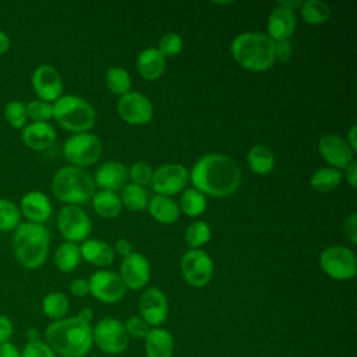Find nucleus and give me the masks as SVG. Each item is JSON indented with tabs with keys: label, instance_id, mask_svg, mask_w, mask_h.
I'll list each match as a JSON object with an SVG mask.
<instances>
[{
	"label": "nucleus",
	"instance_id": "nucleus-1",
	"mask_svg": "<svg viewBox=\"0 0 357 357\" xmlns=\"http://www.w3.org/2000/svg\"><path fill=\"white\" fill-rule=\"evenodd\" d=\"M190 180L204 195L223 198L234 194L241 184L237 163L225 153L212 152L201 156L191 169Z\"/></svg>",
	"mask_w": 357,
	"mask_h": 357
},
{
	"label": "nucleus",
	"instance_id": "nucleus-2",
	"mask_svg": "<svg viewBox=\"0 0 357 357\" xmlns=\"http://www.w3.org/2000/svg\"><path fill=\"white\" fill-rule=\"evenodd\" d=\"M46 343L61 357H84L93 344L89 322L78 315L53 321L45 332Z\"/></svg>",
	"mask_w": 357,
	"mask_h": 357
},
{
	"label": "nucleus",
	"instance_id": "nucleus-3",
	"mask_svg": "<svg viewBox=\"0 0 357 357\" xmlns=\"http://www.w3.org/2000/svg\"><path fill=\"white\" fill-rule=\"evenodd\" d=\"M50 233L43 225L21 222L13 231V254L26 269L40 268L49 254Z\"/></svg>",
	"mask_w": 357,
	"mask_h": 357
},
{
	"label": "nucleus",
	"instance_id": "nucleus-4",
	"mask_svg": "<svg viewBox=\"0 0 357 357\" xmlns=\"http://www.w3.org/2000/svg\"><path fill=\"white\" fill-rule=\"evenodd\" d=\"M233 59L245 70L261 73L269 70L275 60L273 40L264 32L238 33L230 45Z\"/></svg>",
	"mask_w": 357,
	"mask_h": 357
},
{
	"label": "nucleus",
	"instance_id": "nucleus-5",
	"mask_svg": "<svg viewBox=\"0 0 357 357\" xmlns=\"http://www.w3.org/2000/svg\"><path fill=\"white\" fill-rule=\"evenodd\" d=\"M50 188L66 205H79L88 202L95 194V181L85 169L67 165L53 174Z\"/></svg>",
	"mask_w": 357,
	"mask_h": 357
},
{
	"label": "nucleus",
	"instance_id": "nucleus-6",
	"mask_svg": "<svg viewBox=\"0 0 357 357\" xmlns=\"http://www.w3.org/2000/svg\"><path fill=\"white\" fill-rule=\"evenodd\" d=\"M53 119L60 127L71 132H88L96 120L95 109L77 95H61L53 102Z\"/></svg>",
	"mask_w": 357,
	"mask_h": 357
},
{
	"label": "nucleus",
	"instance_id": "nucleus-7",
	"mask_svg": "<svg viewBox=\"0 0 357 357\" xmlns=\"http://www.w3.org/2000/svg\"><path fill=\"white\" fill-rule=\"evenodd\" d=\"M102 155V141L91 132H78L63 144V156L71 166L82 167L93 165Z\"/></svg>",
	"mask_w": 357,
	"mask_h": 357
},
{
	"label": "nucleus",
	"instance_id": "nucleus-8",
	"mask_svg": "<svg viewBox=\"0 0 357 357\" xmlns=\"http://www.w3.org/2000/svg\"><path fill=\"white\" fill-rule=\"evenodd\" d=\"M319 266L335 280H350L357 273L356 254L343 245H329L319 255Z\"/></svg>",
	"mask_w": 357,
	"mask_h": 357
},
{
	"label": "nucleus",
	"instance_id": "nucleus-9",
	"mask_svg": "<svg viewBox=\"0 0 357 357\" xmlns=\"http://www.w3.org/2000/svg\"><path fill=\"white\" fill-rule=\"evenodd\" d=\"M93 343L106 354H120L126 351L130 343V336L124 324L116 318H103L92 328Z\"/></svg>",
	"mask_w": 357,
	"mask_h": 357
},
{
	"label": "nucleus",
	"instance_id": "nucleus-10",
	"mask_svg": "<svg viewBox=\"0 0 357 357\" xmlns=\"http://www.w3.org/2000/svg\"><path fill=\"white\" fill-rule=\"evenodd\" d=\"M57 229L63 238L70 243L85 241L92 230L88 213L78 205H66L59 211Z\"/></svg>",
	"mask_w": 357,
	"mask_h": 357
},
{
	"label": "nucleus",
	"instance_id": "nucleus-11",
	"mask_svg": "<svg viewBox=\"0 0 357 357\" xmlns=\"http://www.w3.org/2000/svg\"><path fill=\"white\" fill-rule=\"evenodd\" d=\"M184 280L192 287L206 286L213 275V261L209 254L201 248H190L180 261Z\"/></svg>",
	"mask_w": 357,
	"mask_h": 357
},
{
	"label": "nucleus",
	"instance_id": "nucleus-12",
	"mask_svg": "<svg viewBox=\"0 0 357 357\" xmlns=\"http://www.w3.org/2000/svg\"><path fill=\"white\" fill-rule=\"evenodd\" d=\"M190 181V173L181 163H165L153 170L152 188L158 195L172 197L185 190Z\"/></svg>",
	"mask_w": 357,
	"mask_h": 357
},
{
	"label": "nucleus",
	"instance_id": "nucleus-13",
	"mask_svg": "<svg viewBox=\"0 0 357 357\" xmlns=\"http://www.w3.org/2000/svg\"><path fill=\"white\" fill-rule=\"evenodd\" d=\"M89 293L102 303H117L120 301L127 291L119 273L107 269L96 271L91 275L89 280Z\"/></svg>",
	"mask_w": 357,
	"mask_h": 357
},
{
	"label": "nucleus",
	"instance_id": "nucleus-14",
	"mask_svg": "<svg viewBox=\"0 0 357 357\" xmlns=\"http://www.w3.org/2000/svg\"><path fill=\"white\" fill-rule=\"evenodd\" d=\"M117 113L130 126L148 124L153 117L152 102L139 92H127L117 102Z\"/></svg>",
	"mask_w": 357,
	"mask_h": 357
},
{
	"label": "nucleus",
	"instance_id": "nucleus-15",
	"mask_svg": "<svg viewBox=\"0 0 357 357\" xmlns=\"http://www.w3.org/2000/svg\"><path fill=\"white\" fill-rule=\"evenodd\" d=\"M31 84L38 99L53 103L63 95V78L52 64H39L31 77Z\"/></svg>",
	"mask_w": 357,
	"mask_h": 357
},
{
	"label": "nucleus",
	"instance_id": "nucleus-16",
	"mask_svg": "<svg viewBox=\"0 0 357 357\" xmlns=\"http://www.w3.org/2000/svg\"><path fill=\"white\" fill-rule=\"evenodd\" d=\"M318 152L329 167L344 170L354 160V151L337 134H326L318 142Z\"/></svg>",
	"mask_w": 357,
	"mask_h": 357
},
{
	"label": "nucleus",
	"instance_id": "nucleus-17",
	"mask_svg": "<svg viewBox=\"0 0 357 357\" xmlns=\"http://www.w3.org/2000/svg\"><path fill=\"white\" fill-rule=\"evenodd\" d=\"M124 286L131 290L142 289L151 279V265L145 255L139 252H131L124 257L120 265V273Z\"/></svg>",
	"mask_w": 357,
	"mask_h": 357
},
{
	"label": "nucleus",
	"instance_id": "nucleus-18",
	"mask_svg": "<svg viewBox=\"0 0 357 357\" xmlns=\"http://www.w3.org/2000/svg\"><path fill=\"white\" fill-rule=\"evenodd\" d=\"M141 318L153 328H158L167 318L169 304L165 293L158 287L146 289L138 301Z\"/></svg>",
	"mask_w": 357,
	"mask_h": 357
},
{
	"label": "nucleus",
	"instance_id": "nucleus-19",
	"mask_svg": "<svg viewBox=\"0 0 357 357\" xmlns=\"http://www.w3.org/2000/svg\"><path fill=\"white\" fill-rule=\"evenodd\" d=\"M20 212L21 216L26 219V222L43 225L52 216V202L49 197L42 191H28L22 195L20 201Z\"/></svg>",
	"mask_w": 357,
	"mask_h": 357
},
{
	"label": "nucleus",
	"instance_id": "nucleus-20",
	"mask_svg": "<svg viewBox=\"0 0 357 357\" xmlns=\"http://www.w3.org/2000/svg\"><path fill=\"white\" fill-rule=\"evenodd\" d=\"M57 134L50 123H28L21 130L24 145L32 151L49 149L56 142Z\"/></svg>",
	"mask_w": 357,
	"mask_h": 357
},
{
	"label": "nucleus",
	"instance_id": "nucleus-21",
	"mask_svg": "<svg viewBox=\"0 0 357 357\" xmlns=\"http://www.w3.org/2000/svg\"><path fill=\"white\" fill-rule=\"evenodd\" d=\"M297 25V18L294 11L276 6L268 17V36L276 42L283 39H290L294 33Z\"/></svg>",
	"mask_w": 357,
	"mask_h": 357
},
{
	"label": "nucleus",
	"instance_id": "nucleus-22",
	"mask_svg": "<svg viewBox=\"0 0 357 357\" xmlns=\"http://www.w3.org/2000/svg\"><path fill=\"white\" fill-rule=\"evenodd\" d=\"M95 184L105 191L121 190L128 181V167L120 162L112 160L103 163L95 173Z\"/></svg>",
	"mask_w": 357,
	"mask_h": 357
},
{
	"label": "nucleus",
	"instance_id": "nucleus-23",
	"mask_svg": "<svg viewBox=\"0 0 357 357\" xmlns=\"http://www.w3.org/2000/svg\"><path fill=\"white\" fill-rule=\"evenodd\" d=\"M166 68V59L158 52L156 47L144 49L137 57V71L146 81L160 78Z\"/></svg>",
	"mask_w": 357,
	"mask_h": 357
},
{
	"label": "nucleus",
	"instance_id": "nucleus-24",
	"mask_svg": "<svg viewBox=\"0 0 357 357\" xmlns=\"http://www.w3.org/2000/svg\"><path fill=\"white\" fill-rule=\"evenodd\" d=\"M81 258L95 266H109L114 261V251L113 248L102 240L98 238H86L79 245Z\"/></svg>",
	"mask_w": 357,
	"mask_h": 357
},
{
	"label": "nucleus",
	"instance_id": "nucleus-25",
	"mask_svg": "<svg viewBox=\"0 0 357 357\" xmlns=\"http://www.w3.org/2000/svg\"><path fill=\"white\" fill-rule=\"evenodd\" d=\"M174 340L172 333L163 328H152L145 337L146 357H172Z\"/></svg>",
	"mask_w": 357,
	"mask_h": 357
},
{
	"label": "nucleus",
	"instance_id": "nucleus-26",
	"mask_svg": "<svg viewBox=\"0 0 357 357\" xmlns=\"http://www.w3.org/2000/svg\"><path fill=\"white\" fill-rule=\"evenodd\" d=\"M148 211L149 215L159 223L172 225L180 218V208L178 204L166 195H155L148 201Z\"/></svg>",
	"mask_w": 357,
	"mask_h": 357
},
{
	"label": "nucleus",
	"instance_id": "nucleus-27",
	"mask_svg": "<svg viewBox=\"0 0 357 357\" xmlns=\"http://www.w3.org/2000/svg\"><path fill=\"white\" fill-rule=\"evenodd\" d=\"M92 208L100 218L113 219L121 212V199L113 191H98L92 195Z\"/></svg>",
	"mask_w": 357,
	"mask_h": 357
},
{
	"label": "nucleus",
	"instance_id": "nucleus-28",
	"mask_svg": "<svg viewBox=\"0 0 357 357\" xmlns=\"http://www.w3.org/2000/svg\"><path fill=\"white\" fill-rule=\"evenodd\" d=\"M275 155L273 152L262 144L254 145L247 153V163L250 169L259 176H265L271 173L275 167Z\"/></svg>",
	"mask_w": 357,
	"mask_h": 357
},
{
	"label": "nucleus",
	"instance_id": "nucleus-29",
	"mask_svg": "<svg viewBox=\"0 0 357 357\" xmlns=\"http://www.w3.org/2000/svg\"><path fill=\"white\" fill-rule=\"evenodd\" d=\"M53 261H54L56 268L60 272H64V273L73 272L81 261L79 245H77L75 243H70V241L61 243L54 251Z\"/></svg>",
	"mask_w": 357,
	"mask_h": 357
},
{
	"label": "nucleus",
	"instance_id": "nucleus-30",
	"mask_svg": "<svg viewBox=\"0 0 357 357\" xmlns=\"http://www.w3.org/2000/svg\"><path fill=\"white\" fill-rule=\"evenodd\" d=\"M343 176L340 170L333 167H321L312 173L310 184L318 192H331L337 188Z\"/></svg>",
	"mask_w": 357,
	"mask_h": 357
},
{
	"label": "nucleus",
	"instance_id": "nucleus-31",
	"mask_svg": "<svg viewBox=\"0 0 357 357\" xmlns=\"http://www.w3.org/2000/svg\"><path fill=\"white\" fill-rule=\"evenodd\" d=\"M68 308H70V301H68L67 296L60 291L47 293L42 300L43 314L53 321L66 318Z\"/></svg>",
	"mask_w": 357,
	"mask_h": 357
},
{
	"label": "nucleus",
	"instance_id": "nucleus-32",
	"mask_svg": "<svg viewBox=\"0 0 357 357\" xmlns=\"http://www.w3.org/2000/svg\"><path fill=\"white\" fill-rule=\"evenodd\" d=\"M178 208H180V212H183L190 218L199 216L206 209V197L198 190H195L194 187L185 188L180 197Z\"/></svg>",
	"mask_w": 357,
	"mask_h": 357
},
{
	"label": "nucleus",
	"instance_id": "nucleus-33",
	"mask_svg": "<svg viewBox=\"0 0 357 357\" xmlns=\"http://www.w3.org/2000/svg\"><path fill=\"white\" fill-rule=\"evenodd\" d=\"M301 18L310 25H321L326 22L331 17L329 4L319 0H307L301 3L300 7Z\"/></svg>",
	"mask_w": 357,
	"mask_h": 357
},
{
	"label": "nucleus",
	"instance_id": "nucleus-34",
	"mask_svg": "<svg viewBox=\"0 0 357 357\" xmlns=\"http://www.w3.org/2000/svg\"><path fill=\"white\" fill-rule=\"evenodd\" d=\"M121 205H124L127 209L132 212H138L146 208L148 205V194L144 187L137 185V184H126L121 188Z\"/></svg>",
	"mask_w": 357,
	"mask_h": 357
},
{
	"label": "nucleus",
	"instance_id": "nucleus-35",
	"mask_svg": "<svg viewBox=\"0 0 357 357\" xmlns=\"http://www.w3.org/2000/svg\"><path fill=\"white\" fill-rule=\"evenodd\" d=\"M105 81H106L107 89L112 93L119 95V96L126 95L131 89V77H130L128 71L123 67H119V66L110 67L106 71Z\"/></svg>",
	"mask_w": 357,
	"mask_h": 357
},
{
	"label": "nucleus",
	"instance_id": "nucleus-36",
	"mask_svg": "<svg viewBox=\"0 0 357 357\" xmlns=\"http://www.w3.org/2000/svg\"><path fill=\"white\" fill-rule=\"evenodd\" d=\"M21 218L20 208L14 201L0 198V231H14L21 225Z\"/></svg>",
	"mask_w": 357,
	"mask_h": 357
},
{
	"label": "nucleus",
	"instance_id": "nucleus-37",
	"mask_svg": "<svg viewBox=\"0 0 357 357\" xmlns=\"http://www.w3.org/2000/svg\"><path fill=\"white\" fill-rule=\"evenodd\" d=\"M211 236H212L211 226L204 220L192 222L191 225L187 226L185 233H184L185 243L192 250L201 248L204 244H206L211 240Z\"/></svg>",
	"mask_w": 357,
	"mask_h": 357
},
{
	"label": "nucleus",
	"instance_id": "nucleus-38",
	"mask_svg": "<svg viewBox=\"0 0 357 357\" xmlns=\"http://www.w3.org/2000/svg\"><path fill=\"white\" fill-rule=\"evenodd\" d=\"M3 117L13 128L22 130L28 124L25 103L21 100H10L3 109Z\"/></svg>",
	"mask_w": 357,
	"mask_h": 357
},
{
	"label": "nucleus",
	"instance_id": "nucleus-39",
	"mask_svg": "<svg viewBox=\"0 0 357 357\" xmlns=\"http://www.w3.org/2000/svg\"><path fill=\"white\" fill-rule=\"evenodd\" d=\"M26 117L32 123H49L50 119H53V103L33 99L25 103Z\"/></svg>",
	"mask_w": 357,
	"mask_h": 357
},
{
	"label": "nucleus",
	"instance_id": "nucleus-40",
	"mask_svg": "<svg viewBox=\"0 0 357 357\" xmlns=\"http://www.w3.org/2000/svg\"><path fill=\"white\" fill-rule=\"evenodd\" d=\"M183 49V39L176 32L165 33L158 43V52L166 59L178 54Z\"/></svg>",
	"mask_w": 357,
	"mask_h": 357
},
{
	"label": "nucleus",
	"instance_id": "nucleus-41",
	"mask_svg": "<svg viewBox=\"0 0 357 357\" xmlns=\"http://www.w3.org/2000/svg\"><path fill=\"white\" fill-rule=\"evenodd\" d=\"M152 176H153V169L145 162H135L128 169V178L132 180V184H137L141 187L151 184Z\"/></svg>",
	"mask_w": 357,
	"mask_h": 357
},
{
	"label": "nucleus",
	"instance_id": "nucleus-42",
	"mask_svg": "<svg viewBox=\"0 0 357 357\" xmlns=\"http://www.w3.org/2000/svg\"><path fill=\"white\" fill-rule=\"evenodd\" d=\"M21 357H57V354L52 350V347L40 339L29 340L22 351H20Z\"/></svg>",
	"mask_w": 357,
	"mask_h": 357
},
{
	"label": "nucleus",
	"instance_id": "nucleus-43",
	"mask_svg": "<svg viewBox=\"0 0 357 357\" xmlns=\"http://www.w3.org/2000/svg\"><path fill=\"white\" fill-rule=\"evenodd\" d=\"M124 328H126L128 336H132L137 339H145L151 331L149 325L141 317H130L124 322Z\"/></svg>",
	"mask_w": 357,
	"mask_h": 357
},
{
	"label": "nucleus",
	"instance_id": "nucleus-44",
	"mask_svg": "<svg viewBox=\"0 0 357 357\" xmlns=\"http://www.w3.org/2000/svg\"><path fill=\"white\" fill-rule=\"evenodd\" d=\"M273 52H275V60H279L283 63L289 61L293 56V45L290 39L273 42Z\"/></svg>",
	"mask_w": 357,
	"mask_h": 357
},
{
	"label": "nucleus",
	"instance_id": "nucleus-45",
	"mask_svg": "<svg viewBox=\"0 0 357 357\" xmlns=\"http://www.w3.org/2000/svg\"><path fill=\"white\" fill-rule=\"evenodd\" d=\"M343 229H344L346 237L350 240V243L356 244L357 243V213L356 212H351L346 218Z\"/></svg>",
	"mask_w": 357,
	"mask_h": 357
},
{
	"label": "nucleus",
	"instance_id": "nucleus-46",
	"mask_svg": "<svg viewBox=\"0 0 357 357\" xmlns=\"http://www.w3.org/2000/svg\"><path fill=\"white\" fill-rule=\"evenodd\" d=\"M14 333V325L11 319L3 314H0V343L10 342Z\"/></svg>",
	"mask_w": 357,
	"mask_h": 357
},
{
	"label": "nucleus",
	"instance_id": "nucleus-47",
	"mask_svg": "<svg viewBox=\"0 0 357 357\" xmlns=\"http://www.w3.org/2000/svg\"><path fill=\"white\" fill-rule=\"evenodd\" d=\"M70 291L77 296V297H84L86 294H89V284L86 279L82 278H77L70 283Z\"/></svg>",
	"mask_w": 357,
	"mask_h": 357
},
{
	"label": "nucleus",
	"instance_id": "nucleus-48",
	"mask_svg": "<svg viewBox=\"0 0 357 357\" xmlns=\"http://www.w3.org/2000/svg\"><path fill=\"white\" fill-rule=\"evenodd\" d=\"M114 250H116V252L119 255H121L124 258V257H127V255H130L132 252V245H131V243L128 240L119 238L116 241V244H114Z\"/></svg>",
	"mask_w": 357,
	"mask_h": 357
},
{
	"label": "nucleus",
	"instance_id": "nucleus-49",
	"mask_svg": "<svg viewBox=\"0 0 357 357\" xmlns=\"http://www.w3.org/2000/svg\"><path fill=\"white\" fill-rule=\"evenodd\" d=\"M344 170H346V181L350 184L351 188H354L357 185V162L356 160L350 162Z\"/></svg>",
	"mask_w": 357,
	"mask_h": 357
},
{
	"label": "nucleus",
	"instance_id": "nucleus-50",
	"mask_svg": "<svg viewBox=\"0 0 357 357\" xmlns=\"http://www.w3.org/2000/svg\"><path fill=\"white\" fill-rule=\"evenodd\" d=\"M0 357H21L20 350L11 343H0Z\"/></svg>",
	"mask_w": 357,
	"mask_h": 357
},
{
	"label": "nucleus",
	"instance_id": "nucleus-51",
	"mask_svg": "<svg viewBox=\"0 0 357 357\" xmlns=\"http://www.w3.org/2000/svg\"><path fill=\"white\" fill-rule=\"evenodd\" d=\"M356 135H357V127L356 126H351L350 130L347 131L346 134V142L349 144V146L356 152L357 151V139H356Z\"/></svg>",
	"mask_w": 357,
	"mask_h": 357
},
{
	"label": "nucleus",
	"instance_id": "nucleus-52",
	"mask_svg": "<svg viewBox=\"0 0 357 357\" xmlns=\"http://www.w3.org/2000/svg\"><path fill=\"white\" fill-rule=\"evenodd\" d=\"M10 45H11L10 36L6 33V31L0 29V56H3L4 53L8 52Z\"/></svg>",
	"mask_w": 357,
	"mask_h": 357
},
{
	"label": "nucleus",
	"instance_id": "nucleus-53",
	"mask_svg": "<svg viewBox=\"0 0 357 357\" xmlns=\"http://www.w3.org/2000/svg\"><path fill=\"white\" fill-rule=\"evenodd\" d=\"M301 3L303 1H300V0H284V1H279L278 3V6L279 7H283V8H287V10H290V11H294L296 8H300L301 7Z\"/></svg>",
	"mask_w": 357,
	"mask_h": 357
},
{
	"label": "nucleus",
	"instance_id": "nucleus-54",
	"mask_svg": "<svg viewBox=\"0 0 357 357\" xmlns=\"http://www.w3.org/2000/svg\"><path fill=\"white\" fill-rule=\"evenodd\" d=\"M78 317L86 322H91L92 317H93V312L91 308H82L79 312H78Z\"/></svg>",
	"mask_w": 357,
	"mask_h": 357
}]
</instances>
